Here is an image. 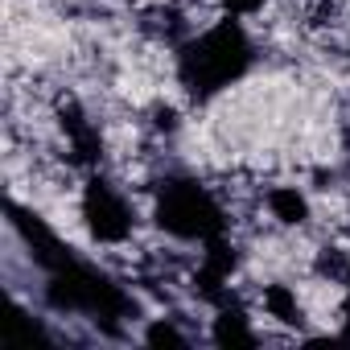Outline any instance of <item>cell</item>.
<instances>
[{"label":"cell","instance_id":"cell-1","mask_svg":"<svg viewBox=\"0 0 350 350\" xmlns=\"http://www.w3.org/2000/svg\"><path fill=\"white\" fill-rule=\"evenodd\" d=\"M252 42L243 33L239 21H223L215 29H206L202 38H194L190 46H182L178 54V79L194 99H211L223 87L239 83L252 66Z\"/></svg>","mask_w":350,"mask_h":350},{"label":"cell","instance_id":"cell-7","mask_svg":"<svg viewBox=\"0 0 350 350\" xmlns=\"http://www.w3.org/2000/svg\"><path fill=\"white\" fill-rule=\"evenodd\" d=\"M264 309H268L276 321H284V325H297V321H301L297 297H293V288H284V284H268V288H264Z\"/></svg>","mask_w":350,"mask_h":350},{"label":"cell","instance_id":"cell-9","mask_svg":"<svg viewBox=\"0 0 350 350\" xmlns=\"http://www.w3.org/2000/svg\"><path fill=\"white\" fill-rule=\"evenodd\" d=\"M223 5L231 13H256V9H264V0H223Z\"/></svg>","mask_w":350,"mask_h":350},{"label":"cell","instance_id":"cell-6","mask_svg":"<svg viewBox=\"0 0 350 350\" xmlns=\"http://www.w3.org/2000/svg\"><path fill=\"white\" fill-rule=\"evenodd\" d=\"M268 206H272V215H276L280 223H288V227L309 219V202H305V198H301L293 186H280V190H272V194H268Z\"/></svg>","mask_w":350,"mask_h":350},{"label":"cell","instance_id":"cell-5","mask_svg":"<svg viewBox=\"0 0 350 350\" xmlns=\"http://www.w3.org/2000/svg\"><path fill=\"white\" fill-rule=\"evenodd\" d=\"M215 342L223 350H235V346H256V334L247 329V317L239 309H223L215 317Z\"/></svg>","mask_w":350,"mask_h":350},{"label":"cell","instance_id":"cell-4","mask_svg":"<svg viewBox=\"0 0 350 350\" xmlns=\"http://www.w3.org/2000/svg\"><path fill=\"white\" fill-rule=\"evenodd\" d=\"M83 219H87V231L99 243H124L132 235V211L103 178L87 182V190H83Z\"/></svg>","mask_w":350,"mask_h":350},{"label":"cell","instance_id":"cell-8","mask_svg":"<svg viewBox=\"0 0 350 350\" xmlns=\"http://www.w3.org/2000/svg\"><path fill=\"white\" fill-rule=\"evenodd\" d=\"M144 342H148V346H190V342H186V334H178V329L169 325V321H157V325H148Z\"/></svg>","mask_w":350,"mask_h":350},{"label":"cell","instance_id":"cell-10","mask_svg":"<svg viewBox=\"0 0 350 350\" xmlns=\"http://www.w3.org/2000/svg\"><path fill=\"white\" fill-rule=\"evenodd\" d=\"M342 342H350V297H346V325H342Z\"/></svg>","mask_w":350,"mask_h":350},{"label":"cell","instance_id":"cell-2","mask_svg":"<svg viewBox=\"0 0 350 350\" xmlns=\"http://www.w3.org/2000/svg\"><path fill=\"white\" fill-rule=\"evenodd\" d=\"M46 301L50 309L58 313H87V317H103V321H116V317H128L132 313V301L120 284H111L103 272H95L91 264L83 260H66L50 272V284H46Z\"/></svg>","mask_w":350,"mask_h":350},{"label":"cell","instance_id":"cell-3","mask_svg":"<svg viewBox=\"0 0 350 350\" xmlns=\"http://www.w3.org/2000/svg\"><path fill=\"white\" fill-rule=\"evenodd\" d=\"M157 227L178 235V239H198V243H211L223 235L227 219L219 211V202L211 198L206 186L198 182H165L161 186V198H157Z\"/></svg>","mask_w":350,"mask_h":350}]
</instances>
